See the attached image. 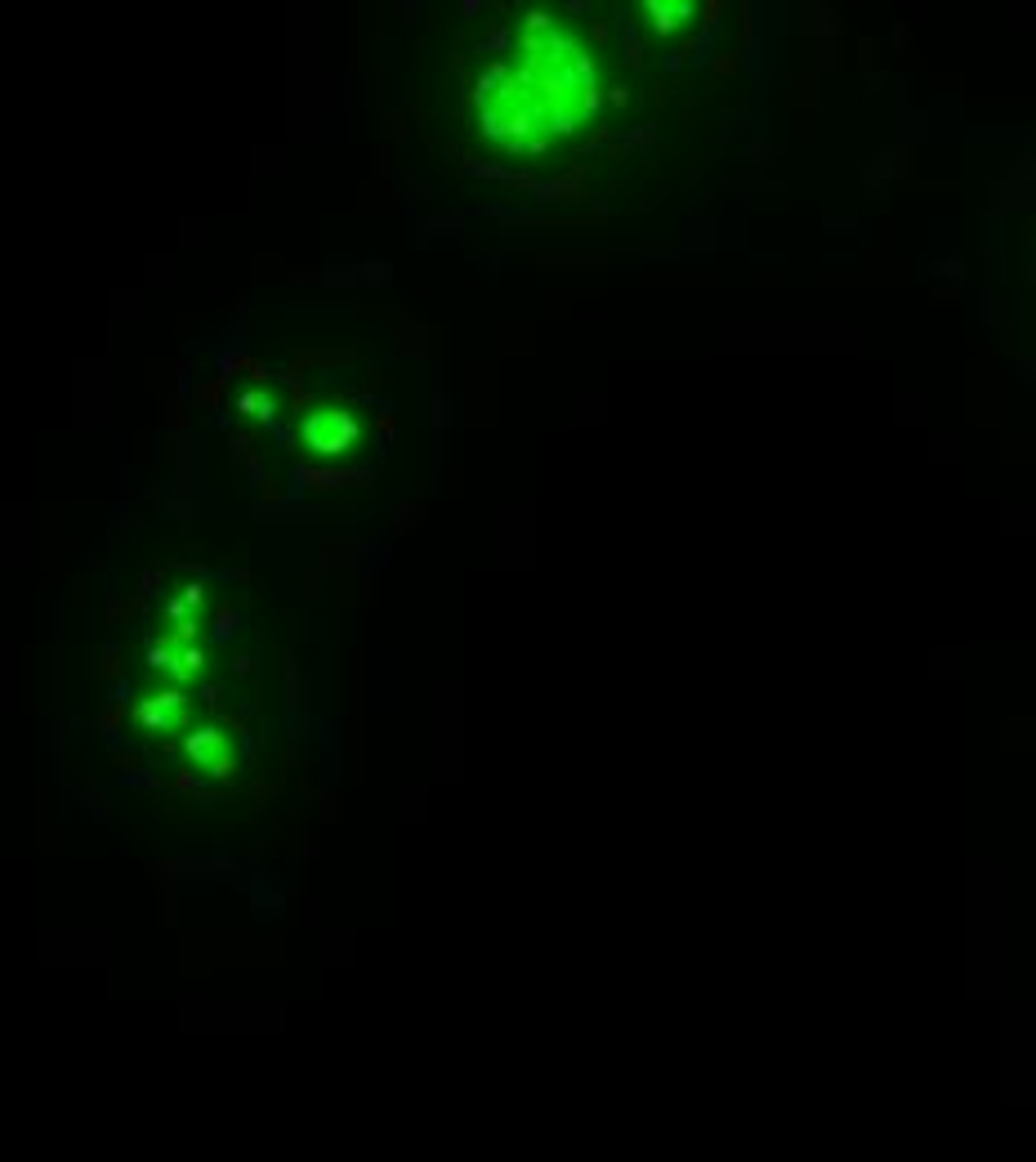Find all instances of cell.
<instances>
[{
    "instance_id": "cell-4",
    "label": "cell",
    "mask_w": 1036,
    "mask_h": 1162,
    "mask_svg": "<svg viewBox=\"0 0 1036 1162\" xmlns=\"http://www.w3.org/2000/svg\"><path fill=\"white\" fill-rule=\"evenodd\" d=\"M277 411H282V398L264 385H246L237 394V416L246 421H268V425H277Z\"/></svg>"
},
{
    "instance_id": "cell-6",
    "label": "cell",
    "mask_w": 1036,
    "mask_h": 1162,
    "mask_svg": "<svg viewBox=\"0 0 1036 1162\" xmlns=\"http://www.w3.org/2000/svg\"><path fill=\"white\" fill-rule=\"evenodd\" d=\"M179 599L188 604V609L202 612L206 609V586H202V581H188V586H179Z\"/></svg>"
},
{
    "instance_id": "cell-2",
    "label": "cell",
    "mask_w": 1036,
    "mask_h": 1162,
    "mask_svg": "<svg viewBox=\"0 0 1036 1162\" xmlns=\"http://www.w3.org/2000/svg\"><path fill=\"white\" fill-rule=\"evenodd\" d=\"M130 724L148 738L162 734H183L188 729V694L179 684H162V689H148L139 694L135 711H130Z\"/></svg>"
},
{
    "instance_id": "cell-3",
    "label": "cell",
    "mask_w": 1036,
    "mask_h": 1162,
    "mask_svg": "<svg viewBox=\"0 0 1036 1162\" xmlns=\"http://www.w3.org/2000/svg\"><path fill=\"white\" fill-rule=\"evenodd\" d=\"M183 755L197 765V769H210V774H233L237 769V747L233 738L220 729V724H202L183 738Z\"/></svg>"
},
{
    "instance_id": "cell-1",
    "label": "cell",
    "mask_w": 1036,
    "mask_h": 1162,
    "mask_svg": "<svg viewBox=\"0 0 1036 1162\" xmlns=\"http://www.w3.org/2000/svg\"><path fill=\"white\" fill-rule=\"evenodd\" d=\"M300 448L313 452V456H348V452L362 448L366 425L362 416L345 403H313V408L300 416Z\"/></svg>"
},
{
    "instance_id": "cell-5",
    "label": "cell",
    "mask_w": 1036,
    "mask_h": 1162,
    "mask_svg": "<svg viewBox=\"0 0 1036 1162\" xmlns=\"http://www.w3.org/2000/svg\"><path fill=\"white\" fill-rule=\"evenodd\" d=\"M165 617H175V622L183 626V622H197V609H188L179 595H170V599H165Z\"/></svg>"
}]
</instances>
